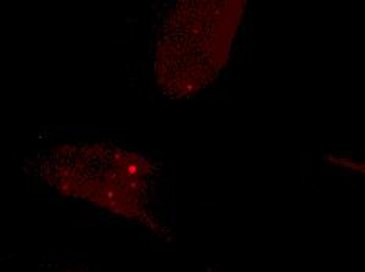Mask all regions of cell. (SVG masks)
<instances>
[{"mask_svg":"<svg viewBox=\"0 0 365 272\" xmlns=\"http://www.w3.org/2000/svg\"><path fill=\"white\" fill-rule=\"evenodd\" d=\"M220 5H216L212 16H205L202 19L182 18L175 19L167 18L164 30L182 38L185 46L182 48V65L178 73H182L180 84L182 82L189 90H195L200 85L210 84L215 78L219 68H222L225 51L228 48V21L224 19V6L217 14Z\"/></svg>","mask_w":365,"mask_h":272,"instance_id":"6da1fadb","label":"cell"}]
</instances>
